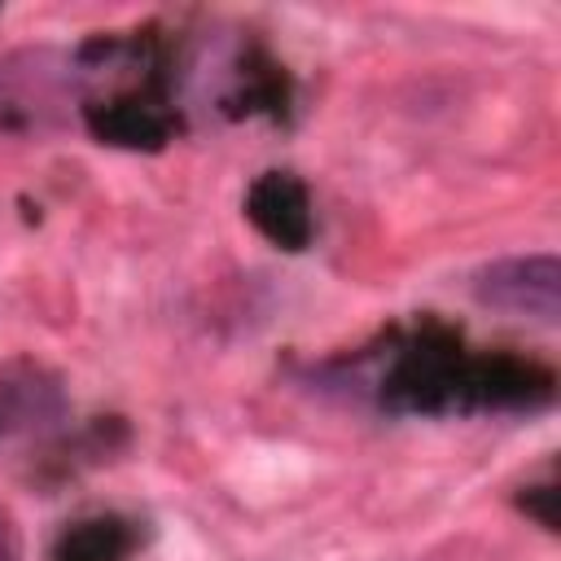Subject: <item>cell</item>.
<instances>
[{
	"label": "cell",
	"instance_id": "cell-1",
	"mask_svg": "<svg viewBox=\"0 0 561 561\" xmlns=\"http://www.w3.org/2000/svg\"><path fill=\"white\" fill-rule=\"evenodd\" d=\"M373 394L386 412L451 416V412H535L552 403V368L508 355L469 351L443 320H421L386 351L373 373Z\"/></svg>",
	"mask_w": 561,
	"mask_h": 561
},
{
	"label": "cell",
	"instance_id": "cell-2",
	"mask_svg": "<svg viewBox=\"0 0 561 561\" xmlns=\"http://www.w3.org/2000/svg\"><path fill=\"white\" fill-rule=\"evenodd\" d=\"M473 298L491 311L557 324L561 316V263L557 254H513L473 272Z\"/></svg>",
	"mask_w": 561,
	"mask_h": 561
},
{
	"label": "cell",
	"instance_id": "cell-3",
	"mask_svg": "<svg viewBox=\"0 0 561 561\" xmlns=\"http://www.w3.org/2000/svg\"><path fill=\"white\" fill-rule=\"evenodd\" d=\"M83 123L101 145H123V149H162L175 131V114L167 105L162 75H149L118 96L88 101Z\"/></svg>",
	"mask_w": 561,
	"mask_h": 561
},
{
	"label": "cell",
	"instance_id": "cell-4",
	"mask_svg": "<svg viewBox=\"0 0 561 561\" xmlns=\"http://www.w3.org/2000/svg\"><path fill=\"white\" fill-rule=\"evenodd\" d=\"M245 219L276 245V250H307L316 219L307 184L289 171H263L245 188Z\"/></svg>",
	"mask_w": 561,
	"mask_h": 561
},
{
	"label": "cell",
	"instance_id": "cell-5",
	"mask_svg": "<svg viewBox=\"0 0 561 561\" xmlns=\"http://www.w3.org/2000/svg\"><path fill=\"white\" fill-rule=\"evenodd\" d=\"M61 416H66V394L48 368L31 359H13L0 368V434L39 430Z\"/></svg>",
	"mask_w": 561,
	"mask_h": 561
},
{
	"label": "cell",
	"instance_id": "cell-6",
	"mask_svg": "<svg viewBox=\"0 0 561 561\" xmlns=\"http://www.w3.org/2000/svg\"><path fill=\"white\" fill-rule=\"evenodd\" d=\"M232 114H272L280 118L289 105V79L285 66H276L263 48L245 53V66L237 70V92L228 96Z\"/></svg>",
	"mask_w": 561,
	"mask_h": 561
},
{
	"label": "cell",
	"instance_id": "cell-7",
	"mask_svg": "<svg viewBox=\"0 0 561 561\" xmlns=\"http://www.w3.org/2000/svg\"><path fill=\"white\" fill-rule=\"evenodd\" d=\"M136 548V526L123 517H88L75 522L57 539L53 561H127Z\"/></svg>",
	"mask_w": 561,
	"mask_h": 561
},
{
	"label": "cell",
	"instance_id": "cell-8",
	"mask_svg": "<svg viewBox=\"0 0 561 561\" xmlns=\"http://www.w3.org/2000/svg\"><path fill=\"white\" fill-rule=\"evenodd\" d=\"M557 491L543 482V486H526V495H522V508L543 526V530H557Z\"/></svg>",
	"mask_w": 561,
	"mask_h": 561
},
{
	"label": "cell",
	"instance_id": "cell-9",
	"mask_svg": "<svg viewBox=\"0 0 561 561\" xmlns=\"http://www.w3.org/2000/svg\"><path fill=\"white\" fill-rule=\"evenodd\" d=\"M0 561H22V535L4 508H0Z\"/></svg>",
	"mask_w": 561,
	"mask_h": 561
}]
</instances>
